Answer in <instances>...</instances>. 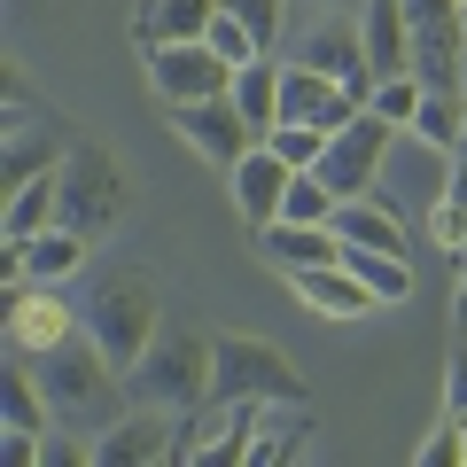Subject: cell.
I'll return each instance as SVG.
<instances>
[{
	"instance_id": "obj_28",
	"label": "cell",
	"mask_w": 467,
	"mask_h": 467,
	"mask_svg": "<svg viewBox=\"0 0 467 467\" xmlns=\"http://www.w3.org/2000/svg\"><path fill=\"white\" fill-rule=\"evenodd\" d=\"M265 149L281 156V164H296V171H319V156H327V133L319 125H296V117H281L265 133Z\"/></svg>"
},
{
	"instance_id": "obj_16",
	"label": "cell",
	"mask_w": 467,
	"mask_h": 467,
	"mask_svg": "<svg viewBox=\"0 0 467 467\" xmlns=\"http://www.w3.org/2000/svg\"><path fill=\"white\" fill-rule=\"evenodd\" d=\"M257 250H265L281 273H304V265H335V257H343V234L335 226H304V218H273V226H257Z\"/></svg>"
},
{
	"instance_id": "obj_36",
	"label": "cell",
	"mask_w": 467,
	"mask_h": 467,
	"mask_svg": "<svg viewBox=\"0 0 467 467\" xmlns=\"http://www.w3.org/2000/svg\"><path fill=\"white\" fill-rule=\"evenodd\" d=\"M460 94H467V47H460Z\"/></svg>"
},
{
	"instance_id": "obj_7",
	"label": "cell",
	"mask_w": 467,
	"mask_h": 467,
	"mask_svg": "<svg viewBox=\"0 0 467 467\" xmlns=\"http://www.w3.org/2000/svg\"><path fill=\"white\" fill-rule=\"evenodd\" d=\"M398 133H405V125H389V117L358 109L350 125H335V133H327L319 180H327L335 195H374V187H382V156H389V140H398Z\"/></svg>"
},
{
	"instance_id": "obj_2",
	"label": "cell",
	"mask_w": 467,
	"mask_h": 467,
	"mask_svg": "<svg viewBox=\"0 0 467 467\" xmlns=\"http://www.w3.org/2000/svg\"><path fill=\"white\" fill-rule=\"evenodd\" d=\"M125 211H133V180H125V164H117L101 140H70L63 164H55V226L101 242Z\"/></svg>"
},
{
	"instance_id": "obj_19",
	"label": "cell",
	"mask_w": 467,
	"mask_h": 467,
	"mask_svg": "<svg viewBox=\"0 0 467 467\" xmlns=\"http://www.w3.org/2000/svg\"><path fill=\"white\" fill-rule=\"evenodd\" d=\"M218 16V0H140L133 8V47H164V39H202Z\"/></svg>"
},
{
	"instance_id": "obj_3",
	"label": "cell",
	"mask_w": 467,
	"mask_h": 467,
	"mask_svg": "<svg viewBox=\"0 0 467 467\" xmlns=\"http://www.w3.org/2000/svg\"><path fill=\"white\" fill-rule=\"evenodd\" d=\"M125 398L156 405V413H202L211 405V335L156 327V343L140 350V367L125 374Z\"/></svg>"
},
{
	"instance_id": "obj_26",
	"label": "cell",
	"mask_w": 467,
	"mask_h": 467,
	"mask_svg": "<svg viewBox=\"0 0 467 467\" xmlns=\"http://www.w3.org/2000/svg\"><path fill=\"white\" fill-rule=\"evenodd\" d=\"M429 242H436L444 257H460V265H467V164H451L444 195H436V211H429Z\"/></svg>"
},
{
	"instance_id": "obj_4",
	"label": "cell",
	"mask_w": 467,
	"mask_h": 467,
	"mask_svg": "<svg viewBox=\"0 0 467 467\" xmlns=\"http://www.w3.org/2000/svg\"><path fill=\"white\" fill-rule=\"evenodd\" d=\"M156 327H164V312H156L149 273H109V281L86 296V335L109 350V367H117V374H133V367H140V350L156 343Z\"/></svg>"
},
{
	"instance_id": "obj_21",
	"label": "cell",
	"mask_w": 467,
	"mask_h": 467,
	"mask_svg": "<svg viewBox=\"0 0 467 467\" xmlns=\"http://www.w3.org/2000/svg\"><path fill=\"white\" fill-rule=\"evenodd\" d=\"M0 420H8V429H55V405H47V389H39L32 358H8V367H0Z\"/></svg>"
},
{
	"instance_id": "obj_24",
	"label": "cell",
	"mask_w": 467,
	"mask_h": 467,
	"mask_svg": "<svg viewBox=\"0 0 467 467\" xmlns=\"http://www.w3.org/2000/svg\"><path fill=\"white\" fill-rule=\"evenodd\" d=\"M0 226H8V242H32V234L55 226V171H39V180L8 187V211H0Z\"/></svg>"
},
{
	"instance_id": "obj_11",
	"label": "cell",
	"mask_w": 467,
	"mask_h": 467,
	"mask_svg": "<svg viewBox=\"0 0 467 467\" xmlns=\"http://www.w3.org/2000/svg\"><path fill=\"white\" fill-rule=\"evenodd\" d=\"M451 164H460L451 149H436V140H420V133H398V140H389V156H382V195L398 202L405 218H413V211H436Z\"/></svg>"
},
{
	"instance_id": "obj_34",
	"label": "cell",
	"mask_w": 467,
	"mask_h": 467,
	"mask_svg": "<svg viewBox=\"0 0 467 467\" xmlns=\"http://www.w3.org/2000/svg\"><path fill=\"white\" fill-rule=\"evenodd\" d=\"M451 327L467 335V265H460V296H451Z\"/></svg>"
},
{
	"instance_id": "obj_15",
	"label": "cell",
	"mask_w": 467,
	"mask_h": 467,
	"mask_svg": "<svg viewBox=\"0 0 467 467\" xmlns=\"http://www.w3.org/2000/svg\"><path fill=\"white\" fill-rule=\"evenodd\" d=\"M288 288H296V304L304 312H319V319H367L374 304V288L358 281V273L343 265V257H335V265H304V273H288Z\"/></svg>"
},
{
	"instance_id": "obj_27",
	"label": "cell",
	"mask_w": 467,
	"mask_h": 467,
	"mask_svg": "<svg viewBox=\"0 0 467 467\" xmlns=\"http://www.w3.org/2000/svg\"><path fill=\"white\" fill-rule=\"evenodd\" d=\"M420 94H429V78H420V70H389V78H374L367 109H374V117H389V125H413Z\"/></svg>"
},
{
	"instance_id": "obj_37",
	"label": "cell",
	"mask_w": 467,
	"mask_h": 467,
	"mask_svg": "<svg viewBox=\"0 0 467 467\" xmlns=\"http://www.w3.org/2000/svg\"><path fill=\"white\" fill-rule=\"evenodd\" d=\"M451 156H460V164H467V133H460V149H451Z\"/></svg>"
},
{
	"instance_id": "obj_20",
	"label": "cell",
	"mask_w": 467,
	"mask_h": 467,
	"mask_svg": "<svg viewBox=\"0 0 467 467\" xmlns=\"http://www.w3.org/2000/svg\"><path fill=\"white\" fill-rule=\"evenodd\" d=\"M281 70H288L281 55H257V63L234 70V109L250 117V133H257V140L281 125Z\"/></svg>"
},
{
	"instance_id": "obj_9",
	"label": "cell",
	"mask_w": 467,
	"mask_h": 467,
	"mask_svg": "<svg viewBox=\"0 0 467 467\" xmlns=\"http://www.w3.org/2000/svg\"><path fill=\"white\" fill-rule=\"evenodd\" d=\"M180 420L187 413L125 405L109 429H94V467H156V460H180Z\"/></svg>"
},
{
	"instance_id": "obj_5",
	"label": "cell",
	"mask_w": 467,
	"mask_h": 467,
	"mask_svg": "<svg viewBox=\"0 0 467 467\" xmlns=\"http://www.w3.org/2000/svg\"><path fill=\"white\" fill-rule=\"evenodd\" d=\"M211 398L250 405H304V374L257 335H211Z\"/></svg>"
},
{
	"instance_id": "obj_32",
	"label": "cell",
	"mask_w": 467,
	"mask_h": 467,
	"mask_svg": "<svg viewBox=\"0 0 467 467\" xmlns=\"http://www.w3.org/2000/svg\"><path fill=\"white\" fill-rule=\"evenodd\" d=\"M218 8H234V16H242L273 55H281V16H288V0H218Z\"/></svg>"
},
{
	"instance_id": "obj_22",
	"label": "cell",
	"mask_w": 467,
	"mask_h": 467,
	"mask_svg": "<svg viewBox=\"0 0 467 467\" xmlns=\"http://www.w3.org/2000/svg\"><path fill=\"white\" fill-rule=\"evenodd\" d=\"M78 265H86V234H70V226H47L24 242V281H70Z\"/></svg>"
},
{
	"instance_id": "obj_31",
	"label": "cell",
	"mask_w": 467,
	"mask_h": 467,
	"mask_svg": "<svg viewBox=\"0 0 467 467\" xmlns=\"http://www.w3.org/2000/svg\"><path fill=\"white\" fill-rule=\"evenodd\" d=\"M413 460H420V467H460V460H467V444H460V413H451V405H444V420L420 436Z\"/></svg>"
},
{
	"instance_id": "obj_29",
	"label": "cell",
	"mask_w": 467,
	"mask_h": 467,
	"mask_svg": "<svg viewBox=\"0 0 467 467\" xmlns=\"http://www.w3.org/2000/svg\"><path fill=\"white\" fill-rule=\"evenodd\" d=\"M335 187L319 180V171H296V180H288V202H281V218H304V226H335Z\"/></svg>"
},
{
	"instance_id": "obj_35",
	"label": "cell",
	"mask_w": 467,
	"mask_h": 467,
	"mask_svg": "<svg viewBox=\"0 0 467 467\" xmlns=\"http://www.w3.org/2000/svg\"><path fill=\"white\" fill-rule=\"evenodd\" d=\"M312 8H367V0H312Z\"/></svg>"
},
{
	"instance_id": "obj_17",
	"label": "cell",
	"mask_w": 467,
	"mask_h": 467,
	"mask_svg": "<svg viewBox=\"0 0 467 467\" xmlns=\"http://www.w3.org/2000/svg\"><path fill=\"white\" fill-rule=\"evenodd\" d=\"M358 32H367V63H374V78H389V70H413V16H405V0H367V8H358Z\"/></svg>"
},
{
	"instance_id": "obj_12",
	"label": "cell",
	"mask_w": 467,
	"mask_h": 467,
	"mask_svg": "<svg viewBox=\"0 0 467 467\" xmlns=\"http://www.w3.org/2000/svg\"><path fill=\"white\" fill-rule=\"evenodd\" d=\"M164 117H171V133H180L202 164H218V171H234L242 156L257 149V133H250V117L234 109V94H218V101H180V109H164Z\"/></svg>"
},
{
	"instance_id": "obj_6",
	"label": "cell",
	"mask_w": 467,
	"mask_h": 467,
	"mask_svg": "<svg viewBox=\"0 0 467 467\" xmlns=\"http://www.w3.org/2000/svg\"><path fill=\"white\" fill-rule=\"evenodd\" d=\"M140 63H149V86H156V101H164V109L234 94V63L211 47V39H164V47H149Z\"/></svg>"
},
{
	"instance_id": "obj_23",
	"label": "cell",
	"mask_w": 467,
	"mask_h": 467,
	"mask_svg": "<svg viewBox=\"0 0 467 467\" xmlns=\"http://www.w3.org/2000/svg\"><path fill=\"white\" fill-rule=\"evenodd\" d=\"M405 133L436 140V149H460V133H467V94H460V86H429V94H420V109H413V125H405Z\"/></svg>"
},
{
	"instance_id": "obj_30",
	"label": "cell",
	"mask_w": 467,
	"mask_h": 467,
	"mask_svg": "<svg viewBox=\"0 0 467 467\" xmlns=\"http://www.w3.org/2000/svg\"><path fill=\"white\" fill-rule=\"evenodd\" d=\"M202 39H211V47H218V55H226V63H234V70H242V63H257V55H273V47H265V39H257V32H250V24L234 16V8H218V16H211V32H202Z\"/></svg>"
},
{
	"instance_id": "obj_14",
	"label": "cell",
	"mask_w": 467,
	"mask_h": 467,
	"mask_svg": "<svg viewBox=\"0 0 467 467\" xmlns=\"http://www.w3.org/2000/svg\"><path fill=\"white\" fill-rule=\"evenodd\" d=\"M288 180H296V164H281V156H273L265 140H257V149L226 171V187H234V211L250 218V226H273V218H281V202H288Z\"/></svg>"
},
{
	"instance_id": "obj_25",
	"label": "cell",
	"mask_w": 467,
	"mask_h": 467,
	"mask_svg": "<svg viewBox=\"0 0 467 467\" xmlns=\"http://www.w3.org/2000/svg\"><path fill=\"white\" fill-rule=\"evenodd\" d=\"M343 265L358 273L382 304H405V296H413V257H398V250H350V242H343Z\"/></svg>"
},
{
	"instance_id": "obj_33",
	"label": "cell",
	"mask_w": 467,
	"mask_h": 467,
	"mask_svg": "<svg viewBox=\"0 0 467 467\" xmlns=\"http://www.w3.org/2000/svg\"><path fill=\"white\" fill-rule=\"evenodd\" d=\"M444 405L467 420V350H451V367H444Z\"/></svg>"
},
{
	"instance_id": "obj_18",
	"label": "cell",
	"mask_w": 467,
	"mask_h": 467,
	"mask_svg": "<svg viewBox=\"0 0 467 467\" xmlns=\"http://www.w3.org/2000/svg\"><path fill=\"white\" fill-rule=\"evenodd\" d=\"M63 149H70V140L47 133L39 117L8 125V140H0V195H8V187H24V180H39V171H55V164H63Z\"/></svg>"
},
{
	"instance_id": "obj_13",
	"label": "cell",
	"mask_w": 467,
	"mask_h": 467,
	"mask_svg": "<svg viewBox=\"0 0 467 467\" xmlns=\"http://www.w3.org/2000/svg\"><path fill=\"white\" fill-rule=\"evenodd\" d=\"M281 63H288V55H281ZM358 109H367V101L350 94L343 78H327V70H312V63H288L281 70V117H296V125L335 133V125H350Z\"/></svg>"
},
{
	"instance_id": "obj_10",
	"label": "cell",
	"mask_w": 467,
	"mask_h": 467,
	"mask_svg": "<svg viewBox=\"0 0 467 467\" xmlns=\"http://www.w3.org/2000/svg\"><path fill=\"white\" fill-rule=\"evenodd\" d=\"M281 47H288V63H312V70H327V78H343L358 101L374 94V63H367V32H358V24L319 16V24H304V32H281Z\"/></svg>"
},
{
	"instance_id": "obj_8",
	"label": "cell",
	"mask_w": 467,
	"mask_h": 467,
	"mask_svg": "<svg viewBox=\"0 0 467 467\" xmlns=\"http://www.w3.org/2000/svg\"><path fill=\"white\" fill-rule=\"evenodd\" d=\"M0 327H8V350H16V358H39V350L70 343V335L86 327V312H70L63 281H16V288H8Z\"/></svg>"
},
{
	"instance_id": "obj_1",
	"label": "cell",
	"mask_w": 467,
	"mask_h": 467,
	"mask_svg": "<svg viewBox=\"0 0 467 467\" xmlns=\"http://www.w3.org/2000/svg\"><path fill=\"white\" fill-rule=\"evenodd\" d=\"M32 374H39V389H47L55 420H78V429H109V420L133 405V398H125V374L109 367V350H101L86 327L70 335V343L39 350Z\"/></svg>"
}]
</instances>
